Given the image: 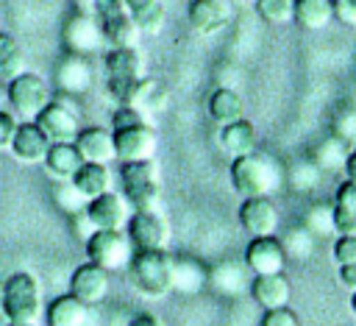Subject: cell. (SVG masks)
<instances>
[{
  "mask_svg": "<svg viewBox=\"0 0 356 326\" xmlns=\"http://www.w3.org/2000/svg\"><path fill=\"white\" fill-rule=\"evenodd\" d=\"M167 103H170V95H167V89L161 86V81L147 78V75L139 81V86H136V92H134V100H131V106H136V109L145 111L147 117L164 111Z\"/></svg>",
  "mask_w": 356,
  "mask_h": 326,
  "instance_id": "obj_33",
  "label": "cell"
},
{
  "mask_svg": "<svg viewBox=\"0 0 356 326\" xmlns=\"http://www.w3.org/2000/svg\"><path fill=\"white\" fill-rule=\"evenodd\" d=\"M125 270L131 273V284L145 298H164L172 293V254L167 248L134 251Z\"/></svg>",
  "mask_w": 356,
  "mask_h": 326,
  "instance_id": "obj_3",
  "label": "cell"
},
{
  "mask_svg": "<svg viewBox=\"0 0 356 326\" xmlns=\"http://www.w3.org/2000/svg\"><path fill=\"white\" fill-rule=\"evenodd\" d=\"M209 117L217 123V125H228L234 120H242L245 117V100L236 89L231 86H220L209 95Z\"/></svg>",
  "mask_w": 356,
  "mask_h": 326,
  "instance_id": "obj_27",
  "label": "cell"
},
{
  "mask_svg": "<svg viewBox=\"0 0 356 326\" xmlns=\"http://www.w3.org/2000/svg\"><path fill=\"white\" fill-rule=\"evenodd\" d=\"M250 281H253V273L248 270L245 262H236V259H222L217 262L214 267H209V287L220 295H242L245 290L250 293Z\"/></svg>",
  "mask_w": 356,
  "mask_h": 326,
  "instance_id": "obj_17",
  "label": "cell"
},
{
  "mask_svg": "<svg viewBox=\"0 0 356 326\" xmlns=\"http://www.w3.org/2000/svg\"><path fill=\"white\" fill-rule=\"evenodd\" d=\"M86 259L106 267L108 273L125 270L131 256H134V245L125 234V228H97L89 234V240L83 242Z\"/></svg>",
  "mask_w": 356,
  "mask_h": 326,
  "instance_id": "obj_6",
  "label": "cell"
},
{
  "mask_svg": "<svg viewBox=\"0 0 356 326\" xmlns=\"http://www.w3.org/2000/svg\"><path fill=\"white\" fill-rule=\"evenodd\" d=\"M186 20L195 33L214 36L228 25V6L222 0H192L186 8Z\"/></svg>",
  "mask_w": 356,
  "mask_h": 326,
  "instance_id": "obj_20",
  "label": "cell"
},
{
  "mask_svg": "<svg viewBox=\"0 0 356 326\" xmlns=\"http://www.w3.org/2000/svg\"><path fill=\"white\" fill-rule=\"evenodd\" d=\"M108 287H111V273L95 262H83L72 270L70 276V293L83 301L86 306H97L108 298Z\"/></svg>",
  "mask_w": 356,
  "mask_h": 326,
  "instance_id": "obj_12",
  "label": "cell"
},
{
  "mask_svg": "<svg viewBox=\"0 0 356 326\" xmlns=\"http://www.w3.org/2000/svg\"><path fill=\"white\" fill-rule=\"evenodd\" d=\"M111 134H114L117 162H145V159H156L159 137H156V131H153L150 123L117 128V131H111Z\"/></svg>",
  "mask_w": 356,
  "mask_h": 326,
  "instance_id": "obj_11",
  "label": "cell"
},
{
  "mask_svg": "<svg viewBox=\"0 0 356 326\" xmlns=\"http://www.w3.org/2000/svg\"><path fill=\"white\" fill-rule=\"evenodd\" d=\"M131 212L134 209H131L128 198L114 189H108L86 203V217L92 220L95 228H125Z\"/></svg>",
  "mask_w": 356,
  "mask_h": 326,
  "instance_id": "obj_15",
  "label": "cell"
},
{
  "mask_svg": "<svg viewBox=\"0 0 356 326\" xmlns=\"http://www.w3.org/2000/svg\"><path fill=\"white\" fill-rule=\"evenodd\" d=\"M350 309L356 312V290H353V295H350Z\"/></svg>",
  "mask_w": 356,
  "mask_h": 326,
  "instance_id": "obj_51",
  "label": "cell"
},
{
  "mask_svg": "<svg viewBox=\"0 0 356 326\" xmlns=\"http://www.w3.org/2000/svg\"><path fill=\"white\" fill-rule=\"evenodd\" d=\"M75 148L81 150L83 162H97V164H111L117 159L114 150V134L103 125H81L75 137Z\"/></svg>",
  "mask_w": 356,
  "mask_h": 326,
  "instance_id": "obj_18",
  "label": "cell"
},
{
  "mask_svg": "<svg viewBox=\"0 0 356 326\" xmlns=\"http://www.w3.org/2000/svg\"><path fill=\"white\" fill-rule=\"evenodd\" d=\"M19 72H25V56L19 50V42L8 31H0V81L8 84Z\"/></svg>",
  "mask_w": 356,
  "mask_h": 326,
  "instance_id": "obj_35",
  "label": "cell"
},
{
  "mask_svg": "<svg viewBox=\"0 0 356 326\" xmlns=\"http://www.w3.org/2000/svg\"><path fill=\"white\" fill-rule=\"evenodd\" d=\"M250 295L261 309H281L289 306L292 287L284 273H270V276H253L250 281Z\"/></svg>",
  "mask_w": 356,
  "mask_h": 326,
  "instance_id": "obj_21",
  "label": "cell"
},
{
  "mask_svg": "<svg viewBox=\"0 0 356 326\" xmlns=\"http://www.w3.org/2000/svg\"><path fill=\"white\" fill-rule=\"evenodd\" d=\"M339 281H342V287L345 290H356V262H350V265H339Z\"/></svg>",
  "mask_w": 356,
  "mask_h": 326,
  "instance_id": "obj_47",
  "label": "cell"
},
{
  "mask_svg": "<svg viewBox=\"0 0 356 326\" xmlns=\"http://www.w3.org/2000/svg\"><path fill=\"white\" fill-rule=\"evenodd\" d=\"M331 134L339 137L348 145H356V109L353 106H342L334 120H331Z\"/></svg>",
  "mask_w": 356,
  "mask_h": 326,
  "instance_id": "obj_40",
  "label": "cell"
},
{
  "mask_svg": "<svg viewBox=\"0 0 356 326\" xmlns=\"http://www.w3.org/2000/svg\"><path fill=\"white\" fill-rule=\"evenodd\" d=\"M120 187L131 209H156L161 198V173L156 159L120 162Z\"/></svg>",
  "mask_w": 356,
  "mask_h": 326,
  "instance_id": "obj_5",
  "label": "cell"
},
{
  "mask_svg": "<svg viewBox=\"0 0 356 326\" xmlns=\"http://www.w3.org/2000/svg\"><path fill=\"white\" fill-rule=\"evenodd\" d=\"M334 3V20H339L348 28H356V0H331Z\"/></svg>",
  "mask_w": 356,
  "mask_h": 326,
  "instance_id": "obj_45",
  "label": "cell"
},
{
  "mask_svg": "<svg viewBox=\"0 0 356 326\" xmlns=\"http://www.w3.org/2000/svg\"><path fill=\"white\" fill-rule=\"evenodd\" d=\"M56 203H58L61 212H67V217H72V215H81L86 209L89 198L72 181H58V187H56Z\"/></svg>",
  "mask_w": 356,
  "mask_h": 326,
  "instance_id": "obj_39",
  "label": "cell"
},
{
  "mask_svg": "<svg viewBox=\"0 0 356 326\" xmlns=\"http://www.w3.org/2000/svg\"><path fill=\"white\" fill-rule=\"evenodd\" d=\"M300 226L309 228L317 240L337 234V226H334V206H328V203H314V206H309Z\"/></svg>",
  "mask_w": 356,
  "mask_h": 326,
  "instance_id": "obj_36",
  "label": "cell"
},
{
  "mask_svg": "<svg viewBox=\"0 0 356 326\" xmlns=\"http://www.w3.org/2000/svg\"><path fill=\"white\" fill-rule=\"evenodd\" d=\"M128 326H164L153 312H142V315H136V318H131V323Z\"/></svg>",
  "mask_w": 356,
  "mask_h": 326,
  "instance_id": "obj_48",
  "label": "cell"
},
{
  "mask_svg": "<svg viewBox=\"0 0 356 326\" xmlns=\"http://www.w3.org/2000/svg\"><path fill=\"white\" fill-rule=\"evenodd\" d=\"M33 123L42 128V134L50 139V145H53V142H75V137H78V131H81L78 111H75L70 103L58 100V98H53V100L36 114Z\"/></svg>",
  "mask_w": 356,
  "mask_h": 326,
  "instance_id": "obj_10",
  "label": "cell"
},
{
  "mask_svg": "<svg viewBox=\"0 0 356 326\" xmlns=\"http://www.w3.org/2000/svg\"><path fill=\"white\" fill-rule=\"evenodd\" d=\"M6 100L11 106V111L22 120H36V114L53 100L47 81L39 72H19L17 78H11L6 84Z\"/></svg>",
  "mask_w": 356,
  "mask_h": 326,
  "instance_id": "obj_7",
  "label": "cell"
},
{
  "mask_svg": "<svg viewBox=\"0 0 356 326\" xmlns=\"http://www.w3.org/2000/svg\"><path fill=\"white\" fill-rule=\"evenodd\" d=\"M284 181L275 159L264 153H245L231 162V187L242 198H270Z\"/></svg>",
  "mask_w": 356,
  "mask_h": 326,
  "instance_id": "obj_1",
  "label": "cell"
},
{
  "mask_svg": "<svg viewBox=\"0 0 356 326\" xmlns=\"http://www.w3.org/2000/svg\"><path fill=\"white\" fill-rule=\"evenodd\" d=\"M348 153H350V148H348V142H342L339 137H325L323 142H317L314 145V150H312V162L323 170V176L325 173H339V170H345V162H348Z\"/></svg>",
  "mask_w": 356,
  "mask_h": 326,
  "instance_id": "obj_29",
  "label": "cell"
},
{
  "mask_svg": "<svg viewBox=\"0 0 356 326\" xmlns=\"http://www.w3.org/2000/svg\"><path fill=\"white\" fill-rule=\"evenodd\" d=\"M131 20L139 25L142 33H159L164 28V3L161 0H122Z\"/></svg>",
  "mask_w": 356,
  "mask_h": 326,
  "instance_id": "obj_31",
  "label": "cell"
},
{
  "mask_svg": "<svg viewBox=\"0 0 356 326\" xmlns=\"http://www.w3.org/2000/svg\"><path fill=\"white\" fill-rule=\"evenodd\" d=\"M286 254L278 237H253L245 248V265L253 276H270V273H284L286 267Z\"/></svg>",
  "mask_w": 356,
  "mask_h": 326,
  "instance_id": "obj_14",
  "label": "cell"
},
{
  "mask_svg": "<svg viewBox=\"0 0 356 326\" xmlns=\"http://www.w3.org/2000/svg\"><path fill=\"white\" fill-rule=\"evenodd\" d=\"M256 14L267 25H289L295 22V0H256Z\"/></svg>",
  "mask_w": 356,
  "mask_h": 326,
  "instance_id": "obj_38",
  "label": "cell"
},
{
  "mask_svg": "<svg viewBox=\"0 0 356 326\" xmlns=\"http://www.w3.org/2000/svg\"><path fill=\"white\" fill-rule=\"evenodd\" d=\"M334 226L337 234H356V181H342L334 192Z\"/></svg>",
  "mask_w": 356,
  "mask_h": 326,
  "instance_id": "obj_28",
  "label": "cell"
},
{
  "mask_svg": "<svg viewBox=\"0 0 356 326\" xmlns=\"http://www.w3.org/2000/svg\"><path fill=\"white\" fill-rule=\"evenodd\" d=\"M47 148H50V139L42 134V128L33 120H19L14 139L8 145L11 156L22 164H42L47 156Z\"/></svg>",
  "mask_w": 356,
  "mask_h": 326,
  "instance_id": "obj_16",
  "label": "cell"
},
{
  "mask_svg": "<svg viewBox=\"0 0 356 326\" xmlns=\"http://www.w3.org/2000/svg\"><path fill=\"white\" fill-rule=\"evenodd\" d=\"M56 86L67 95H83L92 86V61L86 56L67 53L56 67Z\"/></svg>",
  "mask_w": 356,
  "mask_h": 326,
  "instance_id": "obj_19",
  "label": "cell"
},
{
  "mask_svg": "<svg viewBox=\"0 0 356 326\" xmlns=\"http://www.w3.org/2000/svg\"><path fill=\"white\" fill-rule=\"evenodd\" d=\"M209 284V267H203L192 256H172V290L178 293H200Z\"/></svg>",
  "mask_w": 356,
  "mask_h": 326,
  "instance_id": "obj_26",
  "label": "cell"
},
{
  "mask_svg": "<svg viewBox=\"0 0 356 326\" xmlns=\"http://www.w3.org/2000/svg\"><path fill=\"white\" fill-rule=\"evenodd\" d=\"M281 245H284V254L286 259L292 262H309L314 256V248H317V237L303 228V226H292L284 237H281Z\"/></svg>",
  "mask_w": 356,
  "mask_h": 326,
  "instance_id": "obj_34",
  "label": "cell"
},
{
  "mask_svg": "<svg viewBox=\"0 0 356 326\" xmlns=\"http://www.w3.org/2000/svg\"><path fill=\"white\" fill-rule=\"evenodd\" d=\"M334 259H337V265L356 262V234H337V240H334Z\"/></svg>",
  "mask_w": 356,
  "mask_h": 326,
  "instance_id": "obj_42",
  "label": "cell"
},
{
  "mask_svg": "<svg viewBox=\"0 0 356 326\" xmlns=\"http://www.w3.org/2000/svg\"><path fill=\"white\" fill-rule=\"evenodd\" d=\"M106 92L117 106H131L139 81L145 78V61L136 47H108L103 56Z\"/></svg>",
  "mask_w": 356,
  "mask_h": 326,
  "instance_id": "obj_4",
  "label": "cell"
},
{
  "mask_svg": "<svg viewBox=\"0 0 356 326\" xmlns=\"http://www.w3.org/2000/svg\"><path fill=\"white\" fill-rule=\"evenodd\" d=\"M289 184L298 189V192H314L323 181V170L312 162V159H303V162H295L289 167Z\"/></svg>",
  "mask_w": 356,
  "mask_h": 326,
  "instance_id": "obj_37",
  "label": "cell"
},
{
  "mask_svg": "<svg viewBox=\"0 0 356 326\" xmlns=\"http://www.w3.org/2000/svg\"><path fill=\"white\" fill-rule=\"evenodd\" d=\"M72 184L92 201V198H97V195H103V192L111 189V170H108V164L83 162L81 170H78L75 178H72Z\"/></svg>",
  "mask_w": 356,
  "mask_h": 326,
  "instance_id": "obj_32",
  "label": "cell"
},
{
  "mask_svg": "<svg viewBox=\"0 0 356 326\" xmlns=\"http://www.w3.org/2000/svg\"><path fill=\"white\" fill-rule=\"evenodd\" d=\"M259 326H300V320L289 306H281V309H264Z\"/></svg>",
  "mask_w": 356,
  "mask_h": 326,
  "instance_id": "obj_43",
  "label": "cell"
},
{
  "mask_svg": "<svg viewBox=\"0 0 356 326\" xmlns=\"http://www.w3.org/2000/svg\"><path fill=\"white\" fill-rule=\"evenodd\" d=\"M17 125H19V120L14 117V111L0 109V150H8V145H11V139H14Z\"/></svg>",
  "mask_w": 356,
  "mask_h": 326,
  "instance_id": "obj_44",
  "label": "cell"
},
{
  "mask_svg": "<svg viewBox=\"0 0 356 326\" xmlns=\"http://www.w3.org/2000/svg\"><path fill=\"white\" fill-rule=\"evenodd\" d=\"M236 215H239V226L250 237H275L281 226V215L273 198H242Z\"/></svg>",
  "mask_w": 356,
  "mask_h": 326,
  "instance_id": "obj_13",
  "label": "cell"
},
{
  "mask_svg": "<svg viewBox=\"0 0 356 326\" xmlns=\"http://www.w3.org/2000/svg\"><path fill=\"white\" fill-rule=\"evenodd\" d=\"M220 145L225 153H231V159L253 153L256 150V125L248 117L234 120L228 125H220Z\"/></svg>",
  "mask_w": 356,
  "mask_h": 326,
  "instance_id": "obj_24",
  "label": "cell"
},
{
  "mask_svg": "<svg viewBox=\"0 0 356 326\" xmlns=\"http://www.w3.org/2000/svg\"><path fill=\"white\" fill-rule=\"evenodd\" d=\"M47 326H86L89 320V306L78 301L72 293H64L47 304Z\"/></svg>",
  "mask_w": 356,
  "mask_h": 326,
  "instance_id": "obj_25",
  "label": "cell"
},
{
  "mask_svg": "<svg viewBox=\"0 0 356 326\" xmlns=\"http://www.w3.org/2000/svg\"><path fill=\"white\" fill-rule=\"evenodd\" d=\"M342 173H345L348 181H356V150L348 153V162H345V170Z\"/></svg>",
  "mask_w": 356,
  "mask_h": 326,
  "instance_id": "obj_49",
  "label": "cell"
},
{
  "mask_svg": "<svg viewBox=\"0 0 356 326\" xmlns=\"http://www.w3.org/2000/svg\"><path fill=\"white\" fill-rule=\"evenodd\" d=\"M353 150H356V145H353Z\"/></svg>",
  "mask_w": 356,
  "mask_h": 326,
  "instance_id": "obj_53",
  "label": "cell"
},
{
  "mask_svg": "<svg viewBox=\"0 0 356 326\" xmlns=\"http://www.w3.org/2000/svg\"><path fill=\"white\" fill-rule=\"evenodd\" d=\"M139 123H150V117L145 111H139L136 106H117L111 111V131L128 128V125H139Z\"/></svg>",
  "mask_w": 356,
  "mask_h": 326,
  "instance_id": "obj_41",
  "label": "cell"
},
{
  "mask_svg": "<svg viewBox=\"0 0 356 326\" xmlns=\"http://www.w3.org/2000/svg\"><path fill=\"white\" fill-rule=\"evenodd\" d=\"M8 326H28V323H8Z\"/></svg>",
  "mask_w": 356,
  "mask_h": 326,
  "instance_id": "obj_52",
  "label": "cell"
},
{
  "mask_svg": "<svg viewBox=\"0 0 356 326\" xmlns=\"http://www.w3.org/2000/svg\"><path fill=\"white\" fill-rule=\"evenodd\" d=\"M70 223H72V231H75V237H78V240H83V242L89 240V234H92V231H97V228L92 226V220L86 217V209H83L81 215H72V217H70Z\"/></svg>",
  "mask_w": 356,
  "mask_h": 326,
  "instance_id": "obj_46",
  "label": "cell"
},
{
  "mask_svg": "<svg viewBox=\"0 0 356 326\" xmlns=\"http://www.w3.org/2000/svg\"><path fill=\"white\" fill-rule=\"evenodd\" d=\"M72 3H75V11H86V14H92L95 0H72Z\"/></svg>",
  "mask_w": 356,
  "mask_h": 326,
  "instance_id": "obj_50",
  "label": "cell"
},
{
  "mask_svg": "<svg viewBox=\"0 0 356 326\" xmlns=\"http://www.w3.org/2000/svg\"><path fill=\"white\" fill-rule=\"evenodd\" d=\"M125 234L134 245V251H150V248H167L170 240V226L156 209H134Z\"/></svg>",
  "mask_w": 356,
  "mask_h": 326,
  "instance_id": "obj_8",
  "label": "cell"
},
{
  "mask_svg": "<svg viewBox=\"0 0 356 326\" xmlns=\"http://www.w3.org/2000/svg\"><path fill=\"white\" fill-rule=\"evenodd\" d=\"M334 20L331 0H295V25L303 31H323Z\"/></svg>",
  "mask_w": 356,
  "mask_h": 326,
  "instance_id": "obj_30",
  "label": "cell"
},
{
  "mask_svg": "<svg viewBox=\"0 0 356 326\" xmlns=\"http://www.w3.org/2000/svg\"><path fill=\"white\" fill-rule=\"evenodd\" d=\"M0 306L8 323H28V326H39L42 320V287L39 279L28 270H17L6 279L3 284V295H0Z\"/></svg>",
  "mask_w": 356,
  "mask_h": 326,
  "instance_id": "obj_2",
  "label": "cell"
},
{
  "mask_svg": "<svg viewBox=\"0 0 356 326\" xmlns=\"http://www.w3.org/2000/svg\"><path fill=\"white\" fill-rule=\"evenodd\" d=\"M250 3H256V0H250Z\"/></svg>",
  "mask_w": 356,
  "mask_h": 326,
  "instance_id": "obj_54",
  "label": "cell"
},
{
  "mask_svg": "<svg viewBox=\"0 0 356 326\" xmlns=\"http://www.w3.org/2000/svg\"><path fill=\"white\" fill-rule=\"evenodd\" d=\"M44 170L56 178V181H72L75 173L81 170L83 164V156L81 150L75 148V142H53L47 148V156H44Z\"/></svg>",
  "mask_w": 356,
  "mask_h": 326,
  "instance_id": "obj_23",
  "label": "cell"
},
{
  "mask_svg": "<svg viewBox=\"0 0 356 326\" xmlns=\"http://www.w3.org/2000/svg\"><path fill=\"white\" fill-rule=\"evenodd\" d=\"M97 25H100L103 42L108 47H136L139 45L142 31H139V25L131 20V14L125 8H120V11H114V14L103 17V20H97Z\"/></svg>",
  "mask_w": 356,
  "mask_h": 326,
  "instance_id": "obj_22",
  "label": "cell"
},
{
  "mask_svg": "<svg viewBox=\"0 0 356 326\" xmlns=\"http://www.w3.org/2000/svg\"><path fill=\"white\" fill-rule=\"evenodd\" d=\"M61 39H64L67 53L86 56V59H89L92 53H97V50L106 45L95 14H86V11H72V14L67 17L64 31H61Z\"/></svg>",
  "mask_w": 356,
  "mask_h": 326,
  "instance_id": "obj_9",
  "label": "cell"
}]
</instances>
